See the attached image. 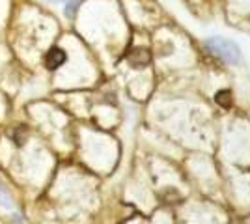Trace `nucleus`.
<instances>
[{
	"label": "nucleus",
	"instance_id": "f257e3e1",
	"mask_svg": "<svg viewBox=\"0 0 250 224\" xmlns=\"http://www.w3.org/2000/svg\"><path fill=\"white\" fill-rule=\"evenodd\" d=\"M206 47L208 51L213 56H217L220 60H224L226 64H237L241 58V51L239 47L229 40H224V38H209L206 41Z\"/></svg>",
	"mask_w": 250,
	"mask_h": 224
},
{
	"label": "nucleus",
	"instance_id": "f03ea898",
	"mask_svg": "<svg viewBox=\"0 0 250 224\" xmlns=\"http://www.w3.org/2000/svg\"><path fill=\"white\" fill-rule=\"evenodd\" d=\"M65 60H67L65 51L60 49V47H52L51 51L45 54V58H43V62H45V65H47L49 69H58Z\"/></svg>",
	"mask_w": 250,
	"mask_h": 224
},
{
	"label": "nucleus",
	"instance_id": "7ed1b4c3",
	"mask_svg": "<svg viewBox=\"0 0 250 224\" xmlns=\"http://www.w3.org/2000/svg\"><path fill=\"white\" fill-rule=\"evenodd\" d=\"M215 101L219 103L222 108H229L231 107V94H229V90H220L217 92V96H215Z\"/></svg>",
	"mask_w": 250,
	"mask_h": 224
},
{
	"label": "nucleus",
	"instance_id": "20e7f679",
	"mask_svg": "<svg viewBox=\"0 0 250 224\" xmlns=\"http://www.w3.org/2000/svg\"><path fill=\"white\" fill-rule=\"evenodd\" d=\"M24 135H26V129L24 127H19V135H13V139L17 140V144H19V146L24 144Z\"/></svg>",
	"mask_w": 250,
	"mask_h": 224
},
{
	"label": "nucleus",
	"instance_id": "39448f33",
	"mask_svg": "<svg viewBox=\"0 0 250 224\" xmlns=\"http://www.w3.org/2000/svg\"><path fill=\"white\" fill-rule=\"evenodd\" d=\"M77 4H79V2H71V4H67V8H65L67 17H73V13L77 11Z\"/></svg>",
	"mask_w": 250,
	"mask_h": 224
}]
</instances>
